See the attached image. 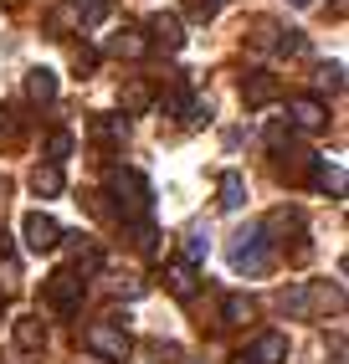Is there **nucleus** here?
Masks as SVG:
<instances>
[{"label": "nucleus", "instance_id": "1", "mask_svg": "<svg viewBox=\"0 0 349 364\" xmlns=\"http://www.w3.org/2000/svg\"><path fill=\"white\" fill-rule=\"evenodd\" d=\"M108 196L123 210V221H144L149 205H155V190H149L139 169H108Z\"/></svg>", "mask_w": 349, "mask_h": 364}, {"label": "nucleus", "instance_id": "2", "mask_svg": "<svg viewBox=\"0 0 349 364\" xmlns=\"http://www.w3.org/2000/svg\"><path fill=\"white\" fill-rule=\"evenodd\" d=\"M226 262H231V272H241V277H267L272 272V247L262 241V231H236L226 241Z\"/></svg>", "mask_w": 349, "mask_h": 364}, {"label": "nucleus", "instance_id": "3", "mask_svg": "<svg viewBox=\"0 0 349 364\" xmlns=\"http://www.w3.org/2000/svg\"><path fill=\"white\" fill-rule=\"evenodd\" d=\"M83 287H88V277H78L72 267H62V272H52L41 282V298H46V308H57V313H78L83 308Z\"/></svg>", "mask_w": 349, "mask_h": 364}, {"label": "nucleus", "instance_id": "4", "mask_svg": "<svg viewBox=\"0 0 349 364\" xmlns=\"http://www.w3.org/2000/svg\"><path fill=\"white\" fill-rule=\"evenodd\" d=\"M278 308L288 313V318H318V313L329 308V287H318V282H293V287H283Z\"/></svg>", "mask_w": 349, "mask_h": 364}, {"label": "nucleus", "instance_id": "5", "mask_svg": "<svg viewBox=\"0 0 349 364\" xmlns=\"http://www.w3.org/2000/svg\"><path fill=\"white\" fill-rule=\"evenodd\" d=\"M288 236H293V252L303 257L308 241H303V210H298V205H278L262 221V241H267V247H272V241H288Z\"/></svg>", "mask_w": 349, "mask_h": 364}, {"label": "nucleus", "instance_id": "6", "mask_svg": "<svg viewBox=\"0 0 349 364\" xmlns=\"http://www.w3.org/2000/svg\"><path fill=\"white\" fill-rule=\"evenodd\" d=\"M83 338H88V354H103L108 364L129 359V349H134V344H129V333H123L118 323H88Z\"/></svg>", "mask_w": 349, "mask_h": 364}, {"label": "nucleus", "instance_id": "7", "mask_svg": "<svg viewBox=\"0 0 349 364\" xmlns=\"http://www.w3.org/2000/svg\"><path fill=\"white\" fill-rule=\"evenodd\" d=\"M21 236H26V247H31V252H57V247H62V226H57L46 210H26V221H21Z\"/></svg>", "mask_w": 349, "mask_h": 364}, {"label": "nucleus", "instance_id": "8", "mask_svg": "<svg viewBox=\"0 0 349 364\" xmlns=\"http://www.w3.org/2000/svg\"><path fill=\"white\" fill-rule=\"evenodd\" d=\"M144 36H149V46H165V52H180V46H185V26H180V16H174V11L149 16Z\"/></svg>", "mask_w": 349, "mask_h": 364}, {"label": "nucleus", "instance_id": "9", "mask_svg": "<svg viewBox=\"0 0 349 364\" xmlns=\"http://www.w3.org/2000/svg\"><path fill=\"white\" fill-rule=\"evenodd\" d=\"M288 124L303 129V134H323L329 129V108H323L318 98H293L288 103Z\"/></svg>", "mask_w": 349, "mask_h": 364}, {"label": "nucleus", "instance_id": "10", "mask_svg": "<svg viewBox=\"0 0 349 364\" xmlns=\"http://www.w3.org/2000/svg\"><path fill=\"white\" fill-rule=\"evenodd\" d=\"M283 98V82L272 77V72H252V77L241 82V103L246 108H267V103H278Z\"/></svg>", "mask_w": 349, "mask_h": 364}, {"label": "nucleus", "instance_id": "11", "mask_svg": "<svg viewBox=\"0 0 349 364\" xmlns=\"http://www.w3.org/2000/svg\"><path fill=\"white\" fill-rule=\"evenodd\" d=\"M11 333H16V349H26V354L46 349V323L36 318V313H21V318L11 323Z\"/></svg>", "mask_w": 349, "mask_h": 364}, {"label": "nucleus", "instance_id": "12", "mask_svg": "<svg viewBox=\"0 0 349 364\" xmlns=\"http://www.w3.org/2000/svg\"><path fill=\"white\" fill-rule=\"evenodd\" d=\"M165 287H170V298L190 303L195 293H201V277H195V267H185V262H170L165 267Z\"/></svg>", "mask_w": 349, "mask_h": 364}, {"label": "nucleus", "instance_id": "13", "mask_svg": "<svg viewBox=\"0 0 349 364\" xmlns=\"http://www.w3.org/2000/svg\"><path fill=\"white\" fill-rule=\"evenodd\" d=\"M246 359H252V364H288V333H278V328L257 333V344H252Z\"/></svg>", "mask_w": 349, "mask_h": 364}, {"label": "nucleus", "instance_id": "14", "mask_svg": "<svg viewBox=\"0 0 349 364\" xmlns=\"http://www.w3.org/2000/svg\"><path fill=\"white\" fill-rule=\"evenodd\" d=\"M308 169H313V185L323 190V196H334V200H339L344 190H349V175H344V164H329V159H313Z\"/></svg>", "mask_w": 349, "mask_h": 364}, {"label": "nucleus", "instance_id": "15", "mask_svg": "<svg viewBox=\"0 0 349 364\" xmlns=\"http://www.w3.org/2000/svg\"><path fill=\"white\" fill-rule=\"evenodd\" d=\"M108 52H113V57H129V62H139V57L149 52V36H144L139 26H123V31H113Z\"/></svg>", "mask_w": 349, "mask_h": 364}, {"label": "nucleus", "instance_id": "16", "mask_svg": "<svg viewBox=\"0 0 349 364\" xmlns=\"http://www.w3.org/2000/svg\"><path fill=\"white\" fill-rule=\"evenodd\" d=\"M31 190H36L41 200L62 196V190H67V180H62V164H36V169H31Z\"/></svg>", "mask_w": 349, "mask_h": 364}, {"label": "nucleus", "instance_id": "17", "mask_svg": "<svg viewBox=\"0 0 349 364\" xmlns=\"http://www.w3.org/2000/svg\"><path fill=\"white\" fill-rule=\"evenodd\" d=\"M108 16H113V0H78V6H72V21H78L83 31H93V26H103Z\"/></svg>", "mask_w": 349, "mask_h": 364}, {"label": "nucleus", "instance_id": "18", "mask_svg": "<svg viewBox=\"0 0 349 364\" xmlns=\"http://www.w3.org/2000/svg\"><path fill=\"white\" fill-rule=\"evenodd\" d=\"M216 205H221V210H241V205H246V180L236 175V169H226V175H221V196H216Z\"/></svg>", "mask_w": 349, "mask_h": 364}, {"label": "nucleus", "instance_id": "19", "mask_svg": "<svg viewBox=\"0 0 349 364\" xmlns=\"http://www.w3.org/2000/svg\"><path fill=\"white\" fill-rule=\"evenodd\" d=\"M26 98L31 103H52L57 98V72H46V67L26 72Z\"/></svg>", "mask_w": 349, "mask_h": 364}, {"label": "nucleus", "instance_id": "20", "mask_svg": "<svg viewBox=\"0 0 349 364\" xmlns=\"http://www.w3.org/2000/svg\"><path fill=\"white\" fill-rule=\"evenodd\" d=\"M246 318H257V303L246 298V293L221 298V323H246Z\"/></svg>", "mask_w": 349, "mask_h": 364}, {"label": "nucleus", "instance_id": "21", "mask_svg": "<svg viewBox=\"0 0 349 364\" xmlns=\"http://www.w3.org/2000/svg\"><path fill=\"white\" fill-rule=\"evenodd\" d=\"M149 103H155V92H149L144 82H129V87L118 92V108L123 113H149Z\"/></svg>", "mask_w": 349, "mask_h": 364}, {"label": "nucleus", "instance_id": "22", "mask_svg": "<svg viewBox=\"0 0 349 364\" xmlns=\"http://www.w3.org/2000/svg\"><path fill=\"white\" fill-rule=\"evenodd\" d=\"M278 36H283V26H278L272 16H257V21H252V46H257V52H272Z\"/></svg>", "mask_w": 349, "mask_h": 364}, {"label": "nucleus", "instance_id": "23", "mask_svg": "<svg viewBox=\"0 0 349 364\" xmlns=\"http://www.w3.org/2000/svg\"><path fill=\"white\" fill-rule=\"evenodd\" d=\"M206 252H211L206 231H190V236L180 241V262H185V267H201V262H206Z\"/></svg>", "mask_w": 349, "mask_h": 364}, {"label": "nucleus", "instance_id": "24", "mask_svg": "<svg viewBox=\"0 0 349 364\" xmlns=\"http://www.w3.org/2000/svg\"><path fill=\"white\" fill-rule=\"evenodd\" d=\"M160 231L149 226V221H129V241H134V252H144V257H155L160 252V241H155Z\"/></svg>", "mask_w": 349, "mask_h": 364}, {"label": "nucleus", "instance_id": "25", "mask_svg": "<svg viewBox=\"0 0 349 364\" xmlns=\"http://www.w3.org/2000/svg\"><path fill=\"white\" fill-rule=\"evenodd\" d=\"M72 272H78V277H93V272H103V252L83 241V247H78V267H72Z\"/></svg>", "mask_w": 349, "mask_h": 364}, {"label": "nucleus", "instance_id": "26", "mask_svg": "<svg viewBox=\"0 0 349 364\" xmlns=\"http://www.w3.org/2000/svg\"><path fill=\"white\" fill-rule=\"evenodd\" d=\"M67 154H72V134H67V129L46 134V164H62Z\"/></svg>", "mask_w": 349, "mask_h": 364}, {"label": "nucleus", "instance_id": "27", "mask_svg": "<svg viewBox=\"0 0 349 364\" xmlns=\"http://www.w3.org/2000/svg\"><path fill=\"white\" fill-rule=\"evenodd\" d=\"M318 87H323V92H339V87H344V62H323V67H318Z\"/></svg>", "mask_w": 349, "mask_h": 364}, {"label": "nucleus", "instance_id": "28", "mask_svg": "<svg viewBox=\"0 0 349 364\" xmlns=\"http://www.w3.org/2000/svg\"><path fill=\"white\" fill-rule=\"evenodd\" d=\"M288 139H293V124L272 118V124H267V149H272V154H278V149H288Z\"/></svg>", "mask_w": 349, "mask_h": 364}, {"label": "nucleus", "instance_id": "29", "mask_svg": "<svg viewBox=\"0 0 349 364\" xmlns=\"http://www.w3.org/2000/svg\"><path fill=\"white\" fill-rule=\"evenodd\" d=\"M278 52L303 57V52H308V36H303V31H283V36H278Z\"/></svg>", "mask_w": 349, "mask_h": 364}, {"label": "nucleus", "instance_id": "30", "mask_svg": "<svg viewBox=\"0 0 349 364\" xmlns=\"http://www.w3.org/2000/svg\"><path fill=\"white\" fill-rule=\"evenodd\" d=\"M93 134H98V139H123V134H129V124H123V118H98Z\"/></svg>", "mask_w": 349, "mask_h": 364}, {"label": "nucleus", "instance_id": "31", "mask_svg": "<svg viewBox=\"0 0 349 364\" xmlns=\"http://www.w3.org/2000/svg\"><path fill=\"white\" fill-rule=\"evenodd\" d=\"M149 354H155V364H180V344H149Z\"/></svg>", "mask_w": 349, "mask_h": 364}, {"label": "nucleus", "instance_id": "32", "mask_svg": "<svg viewBox=\"0 0 349 364\" xmlns=\"http://www.w3.org/2000/svg\"><path fill=\"white\" fill-rule=\"evenodd\" d=\"M185 11H190L195 21H211V16H216L221 6H216V0H190V6H185Z\"/></svg>", "mask_w": 349, "mask_h": 364}, {"label": "nucleus", "instance_id": "33", "mask_svg": "<svg viewBox=\"0 0 349 364\" xmlns=\"http://www.w3.org/2000/svg\"><path fill=\"white\" fill-rule=\"evenodd\" d=\"M78 67H83V77L98 67V52H93V46H78Z\"/></svg>", "mask_w": 349, "mask_h": 364}, {"label": "nucleus", "instance_id": "34", "mask_svg": "<svg viewBox=\"0 0 349 364\" xmlns=\"http://www.w3.org/2000/svg\"><path fill=\"white\" fill-rule=\"evenodd\" d=\"M78 364H108V359H103V354H83Z\"/></svg>", "mask_w": 349, "mask_h": 364}, {"label": "nucleus", "instance_id": "35", "mask_svg": "<svg viewBox=\"0 0 349 364\" xmlns=\"http://www.w3.org/2000/svg\"><path fill=\"white\" fill-rule=\"evenodd\" d=\"M288 6H298V11H308V6H313V0H288Z\"/></svg>", "mask_w": 349, "mask_h": 364}, {"label": "nucleus", "instance_id": "36", "mask_svg": "<svg viewBox=\"0 0 349 364\" xmlns=\"http://www.w3.org/2000/svg\"><path fill=\"white\" fill-rule=\"evenodd\" d=\"M231 364H252V359H246V354H236V359H231Z\"/></svg>", "mask_w": 349, "mask_h": 364}, {"label": "nucleus", "instance_id": "37", "mask_svg": "<svg viewBox=\"0 0 349 364\" xmlns=\"http://www.w3.org/2000/svg\"><path fill=\"white\" fill-rule=\"evenodd\" d=\"M0 6H21V0H0Z\"/></svg>", "mask_w": 349, "mask_h": 364}, {"label": "nucleus", "instance_id": "38", "mask_svg": "<svg viewBox=\"0 0 349 364\" xmlns=\"http://www.w3.org/2000/svg\"><path fill=\"white\" fill-rule=\"evenodd\" d=\"M0 308H6V287H0Z\"/></svg>", "mask_w": 349, "mask_h": 364}, {"label": "nucleus", "instance_id": "39", "mask_svg": "<svg viewBox=\"0 0 349 364\" xmlns=\"http://www.w3.org/2000/svg\"><path fill=\"white\" fill-rule=\"evenodd\" d=\"M216 6H221V0H216Z\"/></svg>", "mask_w": 349, "mask_h": 364}]
</instances>
